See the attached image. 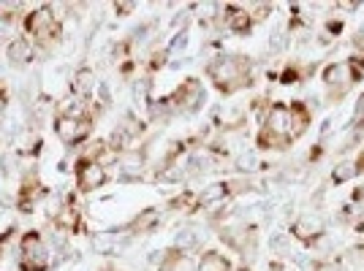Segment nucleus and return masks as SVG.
I'll use <instances>...</instances> for the list:
<instances>
[{
	"instance_id": "14",
	"label": "nucleus",
	"mask_w": 364,
	"mask_h": 271,
	"mask_svg": "<svg viewBox=\"0 0 364 271\" xmlns=\"http://www.w3.org/2000/svg\"><path fill=\"white\" fill-rule=\"evenodd\" d=\"M33 44L28 38H11L9 46H6V57L14 62V65H22V62H31L33 60Z\"/></svg>"
},
{
	"instance_id": "17",
	"label": "nucleus",
	"mask_w": 364,
	"mask_h": 271,
	"mask_svg": "<svg viewBox=\"0 0 364 271\" xmlns=\"http://www.w3.org/2000/svg\"><path fill=\"white\" fill-rule=\"evenodd\" d=\"M201 236H198L196 228H182L180 233H177V239H174V250H191V247H196Z\"/></svg>"
},
{
	"instance_id": "2",
	"label": "nucleus",
	"mask_w": 364,
	"mask_h": 271,
	"mask_svg": "<svg viewBox=\"0 0 364 271\" xmlns=\"http://www.w3.org/2000/svg\"><path fill=\"white\" fill-rule=\"evenodd\" d=\"M250 60L247 57H240V55H220L215 57L210 65H207V74L215 82V87L220 92H231L245 90L253 84V76H250Z\"/></svg>"
},
{
	"instance_id": "4",
	"label": "nucleus",
	"mask_w": 364,
	"mask_h": 271,
	"mask_svg": "<svg viewBox=\"0 0 364 271\" xmlns=\"http://www.w3.org/2000/svg\"><path fill=\"white\" fill-rule=\"evenodd\" d=\"M25 31L31 33L36 44L49 46L60 38V22H58V16L49 6H41V9H36L25 16Z\"/></svg>"
},
{
	"instance_id": "23",
	"label": "nucleus",
	"mask_w": 364,
	"mask_h": 271,
	"mask_svg": "<svg viewBox=\"0 0 364 271\" xmlns=\"http://www.w3.org/2000/svg\"><path fill=\"white\" fill-rule=\"evenodd\" d=\"M6 106H9V95H6V90H0V114L6 111Z\"/></svg>"
},
{
	"instance_id": "1",
	"label": "nucleus",
	"mask_w": 364,
	"mask_h": 271,
	"mask_svg": "<svg viewBox=\"0 0 364 271\" xmlns=\"http://www.w3.org/2000/svg\"><path fill=\"white\" fill-rule=\"evenodd\" d=\"M307 122H310V111L299 101L291 106H272L267 120H264L261 133H258V147H264V150H286L304 133Z\"/></svg>"
},
{
	"instance_id": "13",
	"label": "nucleus",
	"mask_w": 364,
	"mask_h": 271,
	"mask_svg": "<svg viewBox=\"0 0 364 271\" xmlns=\"http://www.w3.org/2000/svg\"><path fill=\"white\" fill-rule=\"evenodd\" d=\"M71 90H74L76 98H90L92 92H95V74H92V68H79L71 79Z\"/></svg>"
},
{
	"instance_id": "18",
	"label": "nucleus",
	"mask_w": 364,
	"mask_h": 271,
	"mask_svg": "<svg viewBox=\"0 0 364 271\" xmlns=\"http://www.w3.org/2000/svg\"><path fill=\"white\" fill-rule=\"evenodd\" d=\"M117 160H120V166L125 168V174H136L139 168H141V163H144V155H139V152H134V150H125Z\"/></svg>"
},
{
	"instance_id": "10",
	"label": "nucleus",
	"mask_w": 364,
	"mask_h": 271,
	"mask_svg": "<svg viewBox=\"0 0 364 271\" xmlns=\"http://www.w3.org/2000/svg\"><path fill=\"white\" fill-rule=\"evenodd\" d=\"M52 226L63 231V233H82L85 231V223H82V211L76 209V206H63L58 209L52 217Z\"/></svg>"
},
{
	"instance_id": "20",
	"label": "nucleus",
	"mask_w": 364,
	"mask_h": 271,
	"mask_svg": "<svg viewBox=\"0 0 364 271\" xmlns=\"http://www.w3.org/2000/svg\"><path fill=\"white\" fill-rule=\"evenodd\" d=\"M134 101L136 106H150V79H141L134 87Z\"/></svg>"
},
{
	"instance_id": "5",
	"label": "nucleus",
	"mask_w": 364,
	"mask_h": 271,
	"mask_svg": "<svg viewBox=\"0 0 364 271\" xmlns=\"http://www.w3.org/2000/svg\"><path fill=\"white\" fill-rule=\"evenodd\" d=\"M359 79H362V74H359L356 62H332L323 71V84H326L332 101H340L353 87V82H359Z\"/></svg>"
},
{
	"instance_id": "9",
	"label": "nucleus",
	"mask_w": 364,
	"mask_h": 271,
	"mask_svg": "<svg viewBox=\"0 0 364 271\" xmlns=\"http://www.w3.org/2000/svg\"><path fill=\"white\" fill-rule=\"evenodd\" d=\"M291 233L302 241V244H313V241L321 239V233H323V220H321L318 214H302V217L294 223Z\"/></svg>"
},
{
	"instance_id": "12",
	"label": "nucleus",
	"mask_w": 364,
	"mask_h": 271,
	"mask_svg": "<svg viewBox=\"0 0 364 271\" xmlns=\"http://www.w3.org/2000/svg\"><path fill=\"white\" fill-rule=\"evenodd\" d=\"M226 28L231 33H237V35H247L250 28H253V16L250 11H245L240 6H228L226 9Z\"/></svg>"
},
{
	"instance_id": "22",
	"label": "nucleus",
	"mask_w": 364,
	"mask_h": 271,
	"mask_svg": "<svg viewBox=\"0 0 364 271\" xmlns=\"http://www.w3.org/2000/svg\"><path fill=\"white\" fill-rule=\"evenodd\" d=\"M353 120L359 122V128H364V95L359 98V104H356V114H353Z\"/></svg>"
},
{
	"instance_id": "16",
	"label": "nucleus",
	"mask_w": 364,
	"mask_h": 271,
	"mask_svg": "<svg viewBox=\"0 0 364 271\" xmlns=\"http://www.w3.org/2000/svg\"><path fill=\"white\" fill-rule=\"evenodd\" d=\"M158 220H161V211H158V209H144L136 220L131 223V226L125 228V231H131V233H150L152 228L158 226Z\"/></svg>"
},
{
	"instance_id": "8",
	"label": "nucleus",
	"mask_w": 364,
	"mask_h": 271,
	"mask_svg": "<svg viewBox=\"0 0 364 271\" xmlns=\"http://www.w3.org/2000/svg\"><path fill=\"white\" fill-rule=\"evenodd\" d=\"M41 198H46V187L38 182V177H36V174L25 177L22 187H19V198H16V206H19V211H22V214H31Z\"/></svg>"
},
{
	"instance_id": "3",
	"label": "nucleus",
	"mask_w": 364,
	"mask_h": 271,
	"mask_svg": "<svg viewBox=\"0 0 364 271\" xmlns=\"http://www.w3.org/2000/svg\"><path fill=\"white\" fill-rule=\"evenodd\" d=\"M19 269L22 271H49L52 253L44 244L38 231H28L19 241Z\"/></svg>"
},
{
	"instance_id": "21",
	"label": "nucleus",
	"mask_w": 364,
	"mask_h": 271,
	"mask_svg": "<svg viewBox=\"0 0 364 271\" xmlns=\"http://www.w3.org/2000/svg\"><path fill=\"white\" fill-rule=\"evenodd\" d=\"M136 9V3H114V14H131Z\"/></svg>"
},
{
	"instance_id": "7",
	"label": "nucleus",
	"mask_w": 364,
	"mask_h": 271,
	"mask_svg": "<svg viewBox=\"0 0 364 271\" xmlns=\"http://www.w3.org/2000/svg\"><path fill=\"white\" fill-rule=\"evenodd\" d=\"M107 182H109V174L101 163L87 160V157H82V160L76 163V190H79V193L101 190Z\"/></svg>"
},
{
	"instance_id": "15",
	"label": "nucleus",
	"mask_w": 364,
	"mask_h": 271,
	"mask_svg": "<svg viewBox=\"0 0 364 271\" xmlns=\"http://www.w3.org/2000/svg\"><path fill=\"white\" fill-rule=\"evenodd\" d=\"M196 271H231V260L215 250H207L204 255L198 258Z\"/></svg>"
},
{
	"instance_id": "19",
	"label": "nucleus",
	"mask_w": 364,
	"mask_h": 271,
	"mask_svg": "<svg viewBox=\"0 0 364 271\" xmlns=\"http://www.w3.org/2000/svg\"><path fill=\"white\" fill-rule=\"evenodd\" d=\"M356 174H359V168H356V160H348V163H340V166H337V171L332 174V179H334V184H343V182L353 179Z\"/></svg>"
},
{
	"instance_id": "24",
	"label": "nucleus",
	"mask_w": 364,
	"mask_h": 271,
	"mask_svg": "<svg viewBox=\"0 0 364 271\" xmlns=\"http://www.w3.org/2000/svg\"><path fill=\"white\" fill-rule=\"evenodd\" d=\"M101 271H117V269H109V266H107V269H101Z\"/></svg>"
},
{
	"instance_id": "11",
	"label": "nucleus",
	"mask_w": 364,
	"mask_h": 271,
	"mask_svg": "<svg viewBox=\"0 0 364 271\" xmlns=\"http://www.w3.org/2000/svg\"><path fill=\"white\" fill-rule=\"evenodd\" d=\"M237 182H215L210 187H204L198 193V206H218V204H226V198L234 193Z\"/></svg>"
},
{
	"instance_id": "6",
	"label": "nucleus",
	"mask_w": 364,
	"mask_h": 271,
	"mask_svg": "<svg viewBox=\"0 0 364 271\" xmlns=\"http://www.w3.org/2000/svg\"><path fill=\"white\" fill-rule=\"evenodd\" d=\"M92 131V120L90 117H65L60 114L58 120H55V133L60 138L65 147H76V144H82Z\"/></svg>"
}]
</instances>
